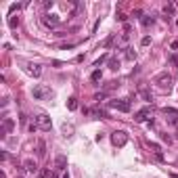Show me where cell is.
Returning a JSON list of instances; mask_svg holds the SVG:
<instances>
[{"instance_id":"23","label":"cell","mask_w":178,"mask_h":178,"mask_svg":"<svg viewBox=\"0 0 178 178\" xmlns=\"http://www.w3.org/2000/svg\"><path fill=\"white\" fill-rule=\"evenodd\" d=\"M103 61H107V55H101V59L95 61V67H101V63H103Z\"/></svg>"},{"instance_id":"2","label":"cell","mask_w":178,"mask_h":178,"mask_svg":"<svg viewBox=\"0 0 178 178\" xmlns=\"http://www.w3.org/2000/svg\"><path fill=\"white\" fill-rule=\"evenodd\" d=\"M32 95H34V99H50L52 96V90L48 88V86H42V84H38V86H34V90H32Z\"/></svg>"},{"instance_id":"31","label":"cell","mask_w":178,"mask_h":178,"mask_svg":"<svg viewBox=\"0 0 178 178\" xmlns=\"http://www.w3.org/2000/svg\"><path fill=\"white\" fill-rule=\"evenodd\" d=\"M176 25H178V21H176Z\"/></svg>"},{"instance_id":"11","label":"cell","mask_w":178,"mask_h":178,"mask_svg":"<svg viewBox=\"0 0 178 178\" xmlns=\"http://www.w3.org/2000/svg\"><path fill=\"white\" fill-rule=\"evenodd\" d=\"M27 71H29L34 78H40V75H42V65H38V63H29V65H27Z\"/></svg>"},{"instance_id":"32","label":"cell","mask_w":178,"mask_h":178,"mask_svg":"<svg viewBox=\"0 0 178 178\" xmlns=\"http://www.w3.org/2000/svg\"><path fill=\"white\" fill-rule=\"evenodd\" d=\"M176 138H178V136H176Z\"/></svg>"},{"instance_id":"20","label":"cell","mask_w":178,"mask_h":178,"mask_svg":"<svg viewBox=\"0 0 178 178\" xmlns=\"http://www.w3.org/2000/svg\"><path fill=\"white\" fill-rule=\"evenodd\" d=\"M149 147H151V149L155 151V155H157V153H161V147H159L157 142H149Z\"/></svg>"},{"instance_id":"24","label":"cell","mask_w":178,"mask_h":178,"mask_svg":"<svg viewBox=\"0 0 178 178\" xmlns=\"http://www.w3.org/2000/svg\"><path fill=\"white\" fill-rule=\"evenodd\" d=\"M103 99H107V92L103 90V92H99V95H95V101H103Z\"/></svg>"},{"instance_id":"6","label":"cell","mask_w":178,"mask_h":178,"mask_svg":"<svg viewBox=\"0 0 178 178\" xmlns=\"http://www.w3.org/2000/svg\"><path fill=\"white\" fill-rule=\"evenodd\" d=\"M155 82L159 84V88H164V90H166V88H170V86H172V75H168V73H159Z\"/></svg>"},{"instance_id":"10","label":"cell","mask_w":178,"mask_h":178,"mask_svg":"<svg viewBox=\"0 0 178 178\" xmlns=\"http://www.w3.org/2000/svg\"><path fill=\"white\" fill-rule=\"evenodd\" d=\"M42 23L48 25V27H55V25L59 23V17H57V15H44V17H42Z\"/></svg>"},{"instance_id":"30","label":"cell","mask_w":178,"mask_h":178,"mask_svg":"<svg viewBox=\"0 0 178 178\" xmlns=\"http://www.w3.org/2000/svg\"><path fill=\"white\" fill-rule=\"evenodd\" d=\"M50 178H59V176H57V174H52V176H50Z\"/></svg>"},{"instance_id":"7","label":"cell","mask_w":178,"mask_h":178,"mask_svg":"<svg viewBox=\"0 0 178 178\" xmlns=\"http://www.w3.org/2000/svg\"><path fill=\"white\" fill-rule=\"evenodd\" d=\"M149 115H151V109L145 107V109H141V111L134 113V119H136V122H153V119H149Z\"/></svg>"},{"instance_id":"3","label":"cell","mask_w":178,"mask_h":178,"mask_svg":"<svg viewBox=\"0 0 178 178\" xmlns=\"http://www.w3.org/2000/svg\"><path fill=\"white\" fill-rule=\"evenodd\" d=\"M109 109H118V111L128 113V111H130V101H128V99H115V101H109Z\"/></svg>"},{"instance_id":"19","label":"cell","mask_w":178,"mask_h":178,"mask_svg":"<svg viewBox=\"0 0 178 178\" xmlns=\"http://www.w3.org/2000/svg\"><path fill=\"white\" fill-rule=\"evenodd\" d=\"M126 59H128V61H134V59H136V52H134V48H126Z\"/></svg>"},{"instance_id":"13","label":"cell","mask_w":178,"mask_h":178,"mask_svg":"<svg viewBox=\"0 0 178 178\" xmlns=\"http://www.w3.org/2000/svg\"><path fill=\"white\" fill-rule=\"evenodd\" d=\"M36 151H38V157H44V155H46V145H44V141H38Z\"/></svg>"},{"instance_id":"8","label":"cell","mask_w":178,"mask_h":178,"mask_svg":"<svg viewBox=\"0 0 178 178\" xmlns=\"http://www.w3.org/2000/svg\"><path fill=\"white\" fill-rule=\"evenodd\" d=\"M55 166H57V170H59V172H65V170H67V157H65V155H57Z\"/></svg>"},{"instance_id":"14","label":"cell","mask_w":178,"mask_h":178,"mask_svg":"<svg viewBox=\"0 0 178 178\" xmlns=\"http://www.w3.org/2000/svg\"><path fill=\"white\" fill-rule=\"evenodd\" d=\"M107 65H109V69H113V71H115V69H119V61H118V57H111Z\"/></svg>"},{"instance_id":"28","label":"cell","mask_w":178,"mask_h":178,"mask_svg":"<svg viewBox=\"0 0 178 178\" xmlns=\"http://www.w3.org/2000/svg\"><path fill=\"white\" fill-rule=\"evenodd\" d=\"M161 141H166V142H172V138H170L168 134H161Z\"/></svg>"},{"instance_id":"27","label":"cell","mask_w":178,"mask_h":178,"mask_svg":"<svg viewBox=\"0 0 178 178\" xmlns=\"http://www.w3.org/2000/svg\"><path fill=\"white\" fill-rule=\"evenodd\" d=\"M21 9V4H11V13H15V11H19Z\"/></svg>"},{"instance_id":"21","label":"cell","mask_w":178,"mask_h":178,"mask_svg":"<svg viewBox=\"0 0 178 178\" xmlns=\"http://www.w3.org/2000/svg\"><path fill=\"white\" fill-rule=\"evenodd\" d=\"M50 176H52L50 170H42V172H40V178H50Z\"/></svg>"},{"instance_id":"12","label":"cell","mask_w":178,"mask_h":178,"mask_svg":"<svg viewBox=\"0 0 178 178\" xmlns=\"http://www.w3.org/2000/svg\"><path fill=\"white\" fill-rule=\"evenodd\" d=\"M23 170H27L29 174H36V172H38V166H36L34 159H25L23 161Z\"/></svg>"},{"instance_id":"1","label":"cell","mask_w":178,"mask_h":178,"mask_svg":"<svg viewBox=\"0 0 178 178\" xmlns=\"http://www.w3.org/2000/svg\"><path fill=\"white\" fill-rule=\"evenodd\" d=\"M34 124L38 126V130H42V132H48L50 128H52V122H50V118H48L46 113L36 115V118H34Z\"/></svg>"},{"instance_id":"15","label":"cell","mask_w":178,"mask_h":178,"mask_svg":"<svg viewBox=\"0 0 178 178\" xmlns=\"http://www.w3.org/2000/svg\"><path fill=\"white\" fill-rule=\"evenodd\" d=\"M138 95H141L145 101H153V95H151V92H149L147 88H141V90H138Z\"/></svg>"},{"instance_id":"4","label":"cell","mask_w":178,"mask_h":178,"mask_svg":"<svg viewBox=\"0 0 178 178\" xmlns=\"http://www.w3.org/2000/svg\"><path fill=\"white\" fill-rule=\"evenodd\" d=\"M111 142H113L115 147H124V145L128 142V134H126V132H122V130L113 132V134H111Z\"/></svg>"},{"instance_id":"9","label":"cell","mask_w":178,"mask_h":178,"mask_svg":"<svg viewBox=\"0 0 178 178\" xmlns=\"http://www.w3.org/2000/svg\"><path fill=\"white\" fill-rule=\"evenodd\" d=\"M13 128H15V122H13V118H4V119H2V134H9V132H13Z\"/></svg>"},{"instance_id":"22","label":"cell","mask_w":178,"mask_h":178,"mask_svg":"<svg viewBox=\"0 0 178 178\" xmlns=\"http://www.w3.org/2000/svg\"><path fill=\"white\" fill-rule=\"evenodd\" d=\"M164 13H166V15L174 13V4H166V6H164Z\"/></svg>"},{"instance_id":"26","label":"cell","mask_w":178,"mask_h":178,"mask_svg":"<svg viewBox=\"0 0 178 178\" xmlns=\"http://www.w3.org/2000/svg\"><path fill=\"white\" fill-rule=\"evenodd\" d=\"M149 44H151V38L145 36V38H142V46H149Z\"/></svg>"},{"instance_id":"17","label":"cell","mask_w":178,"mask_h":178,"mask_svg":"<svg viewBox=\"0 0 178 178\" xmlns=\"http://www.w3.org/2000/svg\"><path fill=\"white\" fill-rule=\"evenodd\" d=\"M90 80H92V82H101V80H103V73H101V69H95V71H92Z\"/></svg>"},{"instance_id":"5","label":"cell","mask_w":178,"mask_h":178,"mask_svg":"<svg viewBox=\"0 0 178 178\" xmlns=\"http://www.w3.org/2000/svg\"><path fill=\"white\" fill-rule=\"evenodd\" d=\"M161 111H164V113L168 115L166 119L170 122V124H172V126H178V111H176V109H172V107H164Z\"/></svg>"},{"instance_id":"25","label":"cell","mask_w":178,"mask_h":178,"mask_svg":"<svg viewBox=\"0 0 178 178\" xmlns=\"http://www.w3.org/2000/svg\"><path fill=\"white\" fill-rule=\"evenodd\" d=\"M17 23H19L17 17H11V19H9V25H11V27H17Z\"/></svg>"},{"instance_id":"29","label":"cell","mask_w":178,"mask_h":178,"mask_svg":"<svg viewBox=\"0 0 178 178\" xmlns=\"http://www.w3.org/2000/svg\"><path fill=\"white\" fill-rule=\"evenodd\" d=\"M170 178H178V174H170Z\"/></svg>"},{"instance_id":"16","label":"cell","mask_w":178,"mask_h":178,"mask_svg":"<svg viewBox=\"0 0 178 178\" xmlns=\"http://www.w3.org/2000/svg\"><path fill=\"white\" fill-rule=\"evenodd\" d=\"M67 109H69V111H75V109H78V99H75V96H71L69 101H67Z\"/></svg>"},{"instance_id":"18","label":"cell","mask_w":178,"mask_h":178,"mask_svg":"<svg viewBox=\"0 0 178 178\" xmlns=\"http://www.w3.org/2000/svg\"><path fill=\"white\" fill-rule=\"evenodd\" d=\"M141 23H142V27H149V25H153V23H155V19H153V17H142Z\"/></svg>"}]
</instances>
